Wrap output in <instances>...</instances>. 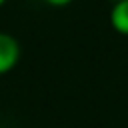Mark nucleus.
Segmentation results:
<instances>
[{"label": "nucleus", "mask_w": 128, "mask_h": 128, "mask_svg": "<svg viewBox=\"0 0 128 128\" xmlns=\"http://www.w3.org/2000/svg\"><path fill=\"white\" fill-rule=\"evenodd\" d=\"M2 4H6V0H0V6H2Z\"/></svg>", "instance_id": "4"}, {"label": "nucleus", "mask_w": 128, "mask_h": 128, "mask_svg": "<svg viewBox=\"0 0 128 128\" xmlns=\"http://www.w3.org/2000/svg\"><path fill=\"white\" fill-rule=\"evenodd\" d=\"M46 4H50V6H68L72 0H44Z\"/></svg>", "instance_id": "3"}, {"label": "nucleus", "mask_w": 128, "mask_h": 128, "mask_svg": "<svg viewBox=\"0 0 128 128\" xmlns=\"http://www.w3.org/2000/svg\"><path fill=\"white\" fill-rule=\"evenodd\" d=\"M112 2H118V0H112Z\"/></svg>", "instance_id": "5"}, {"label": "nucleus", "mask_w": 128, "mask_h": 128, "mask_svg": "<svg viewBox=\"0 0 128 128\" xmlns=\"http://www.w3.org/2000/svg\"><path fill=\"white\" fill-rule=\"evenodd\" d=\"M18 60H20V44H18V40L8 32H0V76L8 74L10 70H14Z\"/></svg>", "instance_id": "1"}, {"label": "nucleus", "mask_w": 128, "mask_h": 128, "mask_svg": "<svg viewBox=\"0 0 128 128\" xmlns=\"http://www.w3.org/2000/svg\"><path fill=\"white\" fill-rule=\"evenodd\" d=\"M110 24L118 34L128 36V0H118L110 8Z\"/></svg>", "instance_id": "2"}]
</instances>
